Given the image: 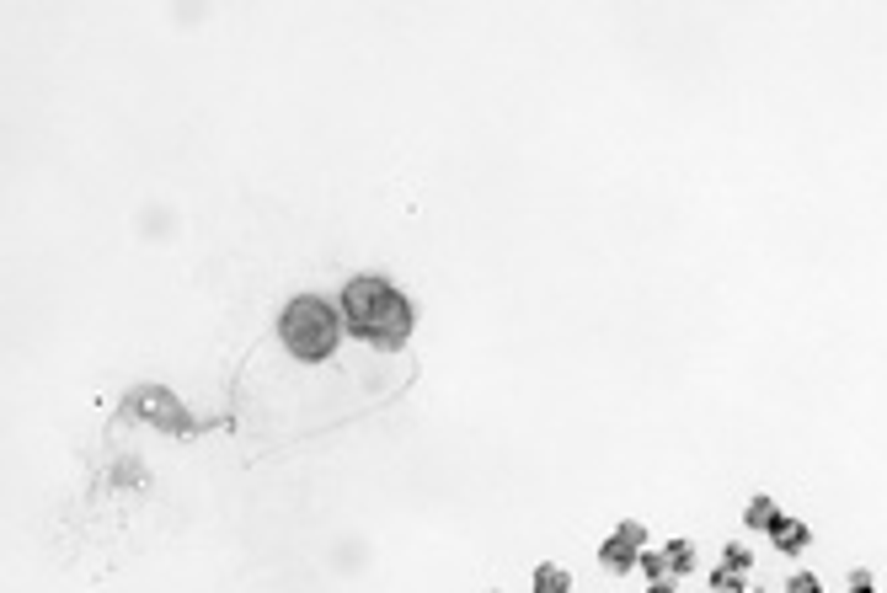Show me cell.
Returning a JSON list of instances; mask_svg holds the SVG:
<instances>
[{"label":"cell","instance_id":"7","mask_svg":"<svg viewBox=\"0 0 887 593\" xmlns=\"http://www.w3.org/2000/svg\"><path fill=\"white\" fill-rule=\"evenodd\" d=\"M775 519H781V508H775V497H765V492H759V497H749V508H743V524H749V529H770Z\"/></svg>","mask_w":887,"mask_h":593},{"label":"cell","instance_id":"5","mask_svg":"<svg viewBox=\"0 0 887 593\" xmlns=\"http://www.w3.org/2000/svg\"><path fill=\"white\" fill-rule=\"evenodd\" d=\"M535 593H572V572L556 567V561H540L535 567Z\"/></svg>","mask_w":887,"mask_h":593},{"label":"cell","instance_id":"12","mask_svg":"<svg viewBox=\"0 0 887 593\" xmlns=\"http://www.w3.org/2000/svg\"><path fill=\"white\" fill-rule=\"evenodd\" d=\"M786 593H823V577H818V572H791Z\"/></svg>","mask_w":887,"mask_h":593},{"label":"cell","instance_id":"10","mask_svg":"<svg viewBox=\"0 0 887 593\" xmlns=\"http://www.w3.org/2000/svg\"><path fill=\"white\" fill-rule=\"evenodd\" d=\"M722 567H733V572H749L754 567V551L743 540H733V545H722Z\"/></svg>","mask_w":887,"mask_h":593},{"label":"cell","instance_id":"13","mask_svg":"<svg viewBox=\"0 0 887 593\" xmlns=\"http://www.w3.org/2000/svg\"><path fill=\"white\" fill-rule=\"evenodd\" d=\"M845 593H877V577H871L866 567H855V572L845 577Z\"/></svg>","mask_w":887,"mask_h":593},{"label":"cell","instance_id":"11","mask_svg":"<svg viewBox=\"0 0 887 593\" xmlns=\"http://www.w3.org/2000/svg\"><path fill=\"white\" fill-rule=\"evenodd\" d=\"M636 567H642L647 583H663V577H668V556H663V551H642V561H636Z\"/></svg>","mask_w":887,"mask_h":593},{"label":"cell","instance_id":"8","mask_svg":"<svg viewBox=\"0 0 887 593\" xmlns=\"http://www.w3.org/2000/svg\"><path fill=\"white\" fill-rule=\"evenodd\" d=\"M711 593H749V572L717 567V572H711Z\"/></svg>","mask_w":887,"mask_h":593},{"label":"cell","instance_id":"6","mask_svg":"<svg viewBox=\"0 0 887 593\" xmlns=\"http://www.w3.org/2000/svg\"><path fill=\"white\" fill-rule=\"evenodd\" d=\"M663 556H668V577H690L695 572V540H668Z\"/></svg>","mask_w":887,"mask_h":593},{"label":"cell","instance_id":"3","mask_svg":"<svg viewBox=\"0 0 887 593\" xmlns=\"http://www.w3.org/2000/svg\"><path fill=\"white\" fill-rule=\"evenodd\" d=\"M765 535H770V545H775V551H781V556H802L807 545H813V529H807L802 519H786V513H781V519H775V524L765 529Z\"/></svg>","mask_w":887,"mask_h":593},{"label":"cell","instance_id":"2","mask_svg":"<svg viewBox=\"0 0 887 593\" xmlns=\"http://www.w3.org/2000/svg\"><path fill=\"white\" fill-rule=\"evenodd\" d=\"M273 337L294 364H326V358H337L348 326H342V310L332 300H321V294H294L284 305V316H278Z\"/></svg>","mask_w":887,"mask_h":593},{"label":"cell","instance_id":"1","mask_svg":"<svg viewBox=\"0 0 887 593\" xmlns=\"http://www.w3.org/2000/svg\"><path fill=\"white\" fill-rule=\"evenodd\" d=\"M337 310H342V326H348L353 342H364V348H375V353H407L417 321H412L407 294H401L391 278H380V273L348 278L342 294H337Z\"/></svg>","mask_w":887,"mask_h":593},{"label":"cell","instance_id":"4","mask_svg":"<svg viewBox=\"0 0 887 593\" xmlns=\"http://www.w3.org/2000/svg\"><path fill=\"white\" fill-rule=\"evenodd\" d=\"M599 561H604V572H615V577H626V572H636V561H642V551H631V545H620L615 535L599 545Z\"/></svg>","mask_w":887,"mask_h":593},{"label":"cell","instance_id":"14","mask_svg":"<svg viewBox=\"0 0 887 593\" xmlns=\"http://www.w3.org/2000/svg\"><path fill=\"white\" fill-rule=\"evenodd\" d=\"M647 593H679V588H674V583H668V577H663V583H647Z\"/></svg>","mask_w":887,"mask_h":593},{"label":"cell","instance_id":"9","mask_svg":"<svg viewBox=\"0 0 887 593\" xmlns=\"http://www.w3.org/2000/svg\"><path fill=\"white\" fill-rule=\"evenodd\" d=\"M615 540L631 545V551H647V524H642V519H620V524H615Z\"/></svg>","mask_w":887,"mask_h":593}]
</instances>
